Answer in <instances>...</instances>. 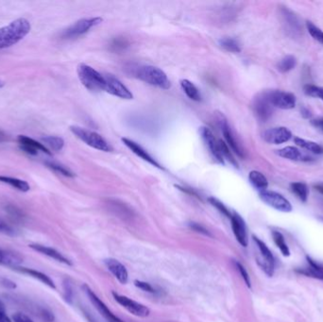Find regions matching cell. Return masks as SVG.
I'll return each instance as SVG.
<instances>
[{
  "label": "cell",
  "instance_id": "cell-44",
  "mask_svg": "<svg viewBox=\"0 0 323 322\" xmlns=\"http://www.w3.org/2000/svg\"><path fill=\"white\" fill-rule=\"evenodd\" d=\"M40 316L42 317L44 321L46 322H53L55 319V316L53 315V313L48 309H45V308L40 311Z\"/></svg>",
  "mask_w": 323,
  "mask_h": 322
},
{
  "label": "cell",
  "instance_id": "cell-25",
  "mask_svg": "<svg viewBox=\"0 0 323 322\" xmlns=\"http://www.w3.org/2000/svg\"><path fill=\"white\" fill-rule=\"evenodd\" d=\"M22 262H23V257L19 255L18 253L0 249V264L11 266L12 268H16Z\"/></svg>",
  "mask_w": 323,
  "mask_h": 322
},
{
  "label": "cell",
  "instance_id": "cell-7",
  "mask_svg": "<svg viewBox=\"0 0 323 322\" xmlns=\"http://www.w3.org/2000/svg\"><path fill=\"white\" fill-rule=\"evenodd\" d=\"M265 93L269 103L272 105L273 108L275 107L282 110H291L296 107L297 99L292 93L281 90H272Z\"/></svg>",
  "mask_w": 323,
  "mask_h": 322
},
{
  "label": "cell",
  "instance_id": "cell-40",
  "mask_svg": "<svg viewBox=\"0 0 323 322\" xmlns=\"http://www.w3.org/2000/svg\"><path fill=\"white\" fill-rule=\"evenodd\" d=\"M235 266H236V268L238 269V271H239V273L240 275L242 276V278L244 280L245 284L247 285V286L250 288L251 287V282H250V275L248 273V271H247V269L244 268V266L242 265V264H240L239 262H235Z\"/></svg>",
  "mask_w": 323,
  "mask_h": 322
},
{
  "label": "cell",
  "instance_id": "cell-24",
  "mask_svg": "<svg viewBox=\"0 0 323 322\" xmlns=\"http://www.w3.org/2000/svg\"><path fill=\"white\" fill-rule=\"evenodd\" d=\"M14 268L15 270L19 271V272H21V273L27 274V275L31 276L32 278H34V279L40 281L42 284L49 286V287L52 288V289H56V286L55 284H54V282H53L52 279H51L49 276H48L47 274L43 273V272H40V271L35 270V269H32V268H19V267H16V268Z\"/></svg>",
  "mask_w": 323,
  "mask_h": 322
},
{
  "label": "cell",
  "instance_id": "cell-16",
  "mask_svg": "<svg viewBox=\"0 0 323 322\" xmlns=\"http://www.w3.org/2000/svg\"><path fill=\"white\" fill-rule=\"evenodd\" d=\"M19 146L22 151H24L26 153L31 154V155H37L38 152H42L48 155H51V152L49 148H47L44 146L42 143L37 142L35 140L31 139L28 136L25 135H19L18 138Z\"/></svg>",
  "mask_w": 323,
  "mask_h": 322
},
{
  "label": "cell",
  "instance_id": "cell-9",
  "mask_svg": "<svg viewBox=\"0 0 323 322\" xmlns=\"http://www.w3.org/2000/svg\"><path fill=\"white\" fill-rule=\"evenodd\" d=\"M104 78H105L104 91L123 99H132L134 97L132 92L130 91L119 79H116V77L112 75H105Z\"/></svg>",
  "mask_w": 323,
  "mask_h": 322
},
{
  "label": "cell",
  "instance_id": "cell-18",
  "mask_svg": "<svg viewBox=\"0 0 323 322\" xmlns=\"http://www.w3.org/2000/svg\"><path fill=\"white\" fill-rule=\"evenodd\" d=\"M277 154L282 157V158L287 159L290 161H295V162H312L314 161V158L305 154V152L299 151L298 147L296 146H288L286 147H283L279 151H277Z\"/></svg>",
  "mask_w": 323,
  "mask_h": 322
},
{
  "label": "cell",
  "instance_id": "cell-4",
  "mask_svg": "<svg viewBox=\"0 0 323 322\" xmlns=\"http://www.w3.org/2000/svg\"><path fill=\"white\" fill-rule=\"evenodd\" d=\"M70 131L75 136H77L79 139L84 142L86 145L91 146L93 148L105 152H110L113 151L110 144L104 139L100 134H98L96 132H92L79 126H71Z\"/></svg>",
  "mask_w": 323,
  "mask_h": 322
},
{
  "label": "cell",
  "instance_id": "cell-30",
  "mask_svg": "<svg viewBox=\"0 0 323 322\" xmlns=\"http://www.w3.org/2000/svg\"><path fill=\"white\" fill-rule=\"evenodd\" d=\"M181 87H182L183 92L185 93V95L189 97L190 99L195 100V101L201 100V96L200 90L197 88V86L193 82H191L188 79H182L181 80Z\"/></svg>",
  "mask_w": 323,
  "mask_h": 322
},
{
  "label": "cell",
  "instance_id": "cell-52",
  "mask_svg": "<svg viewBox=\"0 0 323 322\" xmlns=\"http://www.w3.org/2000/svg\"><path fill=\"white\" fill-rule=\"evenodd\" d=\"M314 188L316 189L317 192H319L320 194L323 195V183L315 184V185H314Z\"/></svg>",
  "mask_w": 323,
  "mask_h": 322
},
{
  "label": "cell",
  "instance_id": "cell-36",
  "mask_svg": "<svg viewBox=\"0 0 323 322\" xmlns=\"http://www.w3.org/2000/svg\"><path fill=\"white\" fill-rule=\"evenodd\" d=\"M306 28H307V31L309 32V34L318 43L323 45V31H321L311 21H306Z\"/></svg>",
  "mask_w": 323,
  "mask_h": 322
},
{
  "label": "cell",
  "instance_id": "cell-12",
  "mask_svg": "<svg viewBox=\"0 0 323 322\" xmlns=\"http://www.w3.org/2000/svg\"><path fill=\"white\" fill-rule=\"evenodd\" d=\"M83 289L86 293V295L88 296V298L90 299L92 304L96 307V309L99 312V314H101V316H103L109 322H123L120 318H118L117 316H115L110 309L106 306V304L98 298L96 295V293L92 290L91 288L88 286L84 285Z\"/></svg>",
  "mask_w": 323,
  "mask_h": 322
},
{
  "label": "cell",
  "instance_id": "cell-23",
  "mask_svg": "<svg viewBox=\"0 0 323 322\" xmlns=\"http://www.w3.org/2000/svg\"><path fill=\"white\" fill-rule=\"evenodd\" d=\"M308 267L305 268H298L296 271L299 274H304L307 277H313L315 279L323 281V266L317 264V262L312 260L310 257H306Z\"/></svg>",
  "mask_w": 323,
  "mask_h": 322
},
{
  "label": "cell",
  "instance_id": "cell-38",
  "mask_svg": "<svg viewBox=\"0 0 323 322\" xmlns=\"http://www.w3.org/2000/svg\"><path fill=\"white\" fill-rule=\"evenodd\" d=\"M219 142H220V152H221V154H222L223 159L228 160L231 164L235 165V166H238V163H236L235 159L233 158L232 153L230 152V147L228 146V145L226 144L225 142H223V141H221V140L219 141Z\"/></svg>",
  "mask_w": 323,
  "mask_h": 322
},
{
  "label": "cell",
  "instance_id": "cell-41",
  "mask_svg": "<svg viewBox=\"0 0 323 322\" xmlns=\"http://www.w3.org/2000/svg\"><path fill=\"white\" fill-rule=\"evenodd\" d=\"M0 232L7 235H11V237L16 235V231L12 226L9 225L7 222L1 219H0Z\"/></svg>",
  "mask_w": 323,
  "mask_h": 322
},
{
  "label": "cell",
  "instance_id": "cell-53",
  "mask_svg": "<svg viewBox=\"0 0 323 322\" xmlns=\"http://www.w3.org/2000/svg\"><path fill=\"white\" fill-rule=\"evenodd\" d=\"M5 310V306H4V304L0 300V311H4Z\"/></svg>",
  "mask_w": 323,
  "mask_h": 322
},
{
  "label": "cell",
  "instance_id": "cell-11",
  "mask_svg": "<svg viewBox=\"0 0 323 322\" xmlns=\"http://www.w3.org/2000/svg\"><path fill=\"white\" fill-rule=\"evenodd\" d=\"M252 109L257 118L262 122L268 121L273 114V107L269 103L266 93H262L254 98Z\"/></svg>",
  "mask_w": 323,
  "mask_h": 322
},
{
  "label": "cell",
  "instance_id": "cell-28",
  "mask_svg": "<svg viewBox=\"0 0 323 322\" xmlns=\"http://www.w3.org/2000/svg\"><path fill=\"white\" fill-rule=\"evenodd\" d=\"M249 180H250V183L259 191H264V190H267L268 188V179L260 171H250V174H249Z\"/></svg>",
  "mask_w": 323,
  "mask_h": 322
},
{
  "label": "cell",
  "instance_id": "cell-8",
  "mask_svg": "<svg viewBox=\"0 0 323 322\" xmlns=\"http://www.w3.org/2000/svg\"><path fill=\"white\" fill-rule=\"evenodd\" d=\"M253 241L256 244L257 249L260 252L261 257L257 259L258 265L261 267L265 273L268 275V277H272L274 274L275 261L274 257L270 249H268V246L260 240L258 237L253 235Z\"/></svg>",
  "mask_w": 323,
  "mask_h": 322
},
{
  "label": "cell",
  "instance_id": "cell-31",
  "mask_svg": "<svg viewBox=\"0 0 323 322\" xmlns=\"http://www.w3.org/2000/svg\"><path fill=\"white\" fill-rule=\"evenodd\" d=\"M41 141L47 148H50L55 152H60L64 146V141L59 136H45Z\"/></svg>",
  "mask_w": 323,
  "mask_h": 322
},
{
  "label": "cell",
  "instance_id": "cell-17",
  "mask_svg": "<svg viewBox=\"0 0 323 322\" xmlns=\"http://www.w3.org/2000/svg\"><path fill=\"white\" fill-rule=\"evenodd\" d=\"M219 120H220V128H221V131L223 133L226 141H227L228 146L231 147L232 152H234L235 154H238V156H239L240 158H244V152H243L241 146L238 144V142L235 139V137L232 134L231 128L229 127L227 121L225 119H223V116H221Z\"/></svg>",
  "mask_w": 323,
  "mask_h": 322
},
{
  "label": "cell",
  "instance_id": "cell-37",
  "mask_svg": "<svg viewBox=\"0 0 323 322\" xmlns=\"http://www.w3.org/2000/svg\"><path fill=\"white\" fill-rule=\"evenodd\" d=\"M304 92L306 96L319 98L323 101V87L314 85V84H306L304 87Z\"/></svg>",
  "mask_w": 323,
  "mask_h": 322
},
{
  "label": "cell",
  "instance_id": "cell-43",
  "mask_svg": "<svg viewBox=\"0 0 323 322\" xmlns=\"http://www.w3.org/2000/svg\"><path fill=\"white\" fill-rule=\"evenodd\" d=\"M189 227L193 230V231H197L199 233L201 234H204V235H207V237H211V233L209 232L206 228H204L203 226L200 225L199 223H195V222H192L190 223Z\"/></svg>",
  "mask_w": 323,
  "mask_h": 322
},
{
  "label": "cell",
  "instance_id": "cell-5",
  "mask_svg": "<svg viewBox=\"0 0 323 322\" xmlns=\"http://www.w3.org/2000/svg\"><path fill=\"white\" fill-rule=\"evenodd\" d=\"M259 197L268 206L272 207L275 210L283 213H290L293 210L290 201L283 195L269 190H264L259 192Z\"/></svg>",
  "mask_w": 323,
  "mask_h": 322
},
{
  "label": "cell",
  "instance_id": "cell-51",
  "mask_svg": "<svg viewBox=\"0 0 323 322\" xmlns=\"http://www.w3.org/2000/svg\"><path fill=\"white\" fill-rule=\"evenodd\" d=\"M0 322H12V319L7 316L4 311H0Z\"/></svg>",
  "mask_w": 323,
  "mask_h": 322
},
{
  "label": "cell",
  "instance_id": "cell-26",
  "mask_svg": "<svg viewBox=\"0 0 323 322\" xmlns=\"http://www.w3.org/2000/svg\"><path fill=\"white\" fill-rule=\"evenodd\" d=\"M295 144L298 146H300L302 148H304L307 152H311L313 154H317V155H321L323 154V146H320L319 144H317L316 142H313L310 140L304 139L300 137H295L294 138Z\"/></svg>",
  "mask_w": 323,
  "mask_h": 322
},
{
  "label": "cell",
  "instance_id": "cell-19",
  "mask_svg": "<svg viewBox=\"0 0 323 322\" xmlns=\"http://www.w3.org/2000/svg\"><path fill=\"white\" fill-rule=\"evenodd\" d=\"M105 265H106L107 268L109 269L111 273L114 275V277L119 283H121L123 285L128 283V270L120 262L117 261L116 259H114V258H109V259L105 260Z\"/></svg>",
  "mask_w": 323,
  "mask_h": 322
},
{
  "label": "cell",
  "instance_id": "cell-33",
  "mask_svg": "<svg viewBox=\"0 0 323 322\" xmlns=\"http://www.w3.org/2000/svg\"><path fill=\"white\" fill-rule=\"evenodd\" d=\"M272 237H273V241L276 244V246L279 248L282 252V254L285 257L290 256V249L288 248L287 244L286 243L285 237L283 235V233L278 231H272Z\"/></svg>",
  "mask_w": 323,
  "mask_h": 322
},
{
  "label": "cell",
  "instance_id": "cell-50",
  "mask_svg": "<svg viewBox=\"0 0 323 322\" xmlns=\"http://www.w3.org/2000/svg\"><path fill=\"white\" fill-rule=\"evenodd\" d=\"M300 115H302V116H303L304 118H305V119H309V118H311L312 116L311 111L304 107V108L300 109Z\"/></svg>",
  "mask_w": 323,
  "mask_h": 322
},
{
  "label": "cell",
  "instance_id": "cell-39",
  "mask_svg": "<svg viewBox=\"0 0 323 322\" xmlns=\"http://www.w3.org/2000/svg\"><path fill=\"white\" fill-rule=\"evenodd\" d=\"M209 201H210V203H211L213 207H216V208L220 211V213H223L227 218H231L232 213H230V211L228 210V208H227L221 201L217 200V199H214V198H210Z\"/></svg>",
  "mask_w": 323,
  "mask_h": 322
},
{
  "label": "cell",
  "instance_id": "cell-47",
  "mask_svg": "<svg viewBox=\"0 0 323 322\" xmlns=\"http://www.w3.org/2000/svg\"><path fill=\"white\" fill-rule=\"evenodd\" d=\"M6 211H8V213H10L13 218H15V219H22L23 218V213H21V211H19L16 207H6Z\"/></svg>",
  "mask_w": 323,
  "mask_h": 322
},
{
  "label": "cell",
  "instance_id": "cell-48",
  "mask_svg": "<svg viewBox=\"0 0 323 322\" xmlns=\"http://www.w3.org/2000/svg\"><path fill=\"white\" fill-rule=\"evenodd\" d=\"M1 283L4 286H6L7 288H16V285L14 282H12L11 280L9 279H2L1 280Z\"/></svg>",
  "mask_w": 323,
  "mask_h": 322
},
{
  "label": "cell",
  "instance_id": "cell-1",
  "mask_svg": "<svg viewBox=\"0 0 323 322\" xmlns=\"http://www.w3.org/2000/svg\"><path fill=\"white\" fill-rule=\"evenodd\" d=\"M31 30L29 20L19 18L0 28V49H7L20 42Z\"/></svg>",
  "mask_w": 323,
  "mask_h": 322
},
{
  "label": "cell",
  "instance_id": "cell-32",
  "mask_svg": "<svg viewBox=\"0 0 323 322\" xmlns=\"http://www.w3.org/2000/svg\"><path fill=\"white\" fill-rule=\"evenodd\" d=\"M297 66V59L292 55H287L277 65V69L282 73H287L293 70Z\"/></svg>",
  "mask_w": 323,
  "mask_h": 322
},
{
  "label": "cell",
  "instance_id": "cell-54",
  "mask_svg": "<svg viewBox=\"0 0 323 322\" xmlns=\"http://www.w3.org/2000/svg\"><path fill=\"white\" fill-rule=\"evenodd\" d=\"M5 85V83H4V81L3 80H1L0 79V89L3 87V86Z\"/></svg>",
  "mask_w": 323,
  "mask_h": 322
},
{
  "label": "cell",
  "instance_id": "cell-15",
  "mask_svg": "<svg viewBox=\"0 0 323 322\" xmlns=\"http://www.w3.org/2000/svg\"><path fill=\"white\" fill-rule=\"evenodd\" d=\"M230 219L232 221V231L238 243L240 244L242 247H247L249 243V238H248L247 227H246L244 219H242V217L238 213H232Z\"/></svg>",
  "mask_w": 323,
  "mask_h": 322
},
{
  "label": "cell",
  "instance_id": "cell-14",
  "mask_svg": "<svg viewBox=\"0 0 323 322\" xmlns=\"http://www.w3.org/2000/svg\"><path fill=\"white\" fill-rule=\"evenodd\" d=\"M201 137L204 141L205 145L208 147L209 152L213 155V158L216 159L220 164H224V159L222 157V154L220 152V142H218L216 137L213 136V133L211 130L206 127H201L200 130Z\"/></svg>",
  "mask_w": 323,
  "mask_h": 322
},
{
  "label": "cell",
  "instance_id": "cell-13",
  "mask_svg": "<svg viewBox=\"0 0 323 322\" xmlns=\"http://www.w3.org/2000/svg\"><path fill=\"white\" fill-rule=\"evenodd\" d=\"M263 138L268 144L281 145L292 138V133L286 127H276L266 131L263 134Z\"/></svg>",
  "mask_w": 323,
  "mask_h": 322
},
{
  "label": "cell",
  "instance_id": "cell-46",
  "mask_svg": "<svg viewBox=\"0 0 323 322\" xmlns=\"http://www.w3.org/2000/svg\"><path fill=\"white\" fill-rule=\"evenodd\" d=\"M12 320L14 322H34L31 317L23 313H15L12 316Z\"/></svg>",
  "mask_w": 323,
  "mask_h": 322
},
{
  "label": "cell",
  "instance_id": "cell-2",
  "mask_svg": "<svg viewBox=\"0 0 323 322\" xmlns=\"http://www.w3.org/2000/svg\"><path fill=\"white\" fill-rule=\"evenodd\" d=\"M136 76L138 79L150 85L156 86L161 89H168L170 87V80L166 74L158 67L153 66H144L137 68Z\"/></svg>",
  "mask_w": 323,
  "mask_h": 322
},
{
  "label": "cell",
  "instance_id": "cell-34",
  "mask_svg": "<svg viewBox=\"0 0 323 322\" xmlns=\"http://www.w3.org/2000/svg\"><path fill=\"white\" fill-rule=\"evenodd\" d=\"M220 45L221 48L232 53H239L241 51L240 44L238 43V40L231 38V37H225L220 40Z\"/></svg>",
  "mask_w": 323,
  "mask_h": 322
},
{
  "label": "cell",
  "instance_id": "cell-21",
  "mask_svg": "<svg viewBox=\"0 0 323 322\" xmlns=\"http://www.w3.org/2000/svg\"><path fill=\"white\" fill-rule=\"evenodd\" d=\"M283 22L286 26V30L289 33H292L294 36L298 35L302 31V26L299 24V19L288 9H283Z\"/></svg>",
  "mask_w": 323,
  "mask_h": 322
},
{
  "label": "cell",
  "instance_id": "cell-29",
  "mask_svg": "<svg viewBox=\"0 0 323 322\" xmlns=\"http://www.w3.org/2000/svg\"><path fill=\"white\" fill-rule=\"evenodd\" d=\"M290 191L295 195L299 201L306 202L309 197L308 185L303 182H295L290 183Z\"/></svg>",
  "mask_w": 323,
  "mask_h": 322
},
{
  "label": "cell",
  "instance_id": "cell-35",
  "mask_svg": "<svg viewBox=\"0 0 323 322\" xmlns=\"http://www.w3.org/2000/svg\"><path fill=\"white\" fill-rule=\"evenodd\" d=\"M45 164L49 167V169L54 171L56 173H59L62 176L68 177V178L75 177V174H74L73 172L70 170L67 166H64L63 164L56 163V162H53V161H46Z\"/></svg>",
  "mask_w": 323,
  "mask_h": 322
},
{
  "label": "cell",
  "instance_id": "cell-42",
  "mask_svg": "<svg viewBox=\"0 0 323 322\" xmlns=\"http://www.w3.org/2000/svg\"><path fill=\"white\" fill-rule=\"evenodd\" d=\"M63 288H64V299L67 300L68 304H72L73 289H72L71 284L68 281H66L64 285H63Z\"/></svg>",
  "mask_w": 323,
  "mask_h": 322
},
{
  "label": "cell",
  "instance_id": "cell-20",
  "mask_svg": "<svg viewBox=\"0 0 323 322\" xmlns=\"http://www.w3.org/2000/svg\"><path fill=\"white\" fill-rule=\"evenodd\" d=\"M29 247L37 252L48 256L49 258H52L56 261L60 262L61 264H64L67 266H72L71 261L69 259H67L66 256L62 255L60 251L56 250L55 249H52L50 247H47V246L40 245V244H31V245H29Z\"/></svg>",
  "mask_w": 323,
  "mask_h": 322
},
{
  "label": "cell",
  "instance_id": "cell-27",
  "mask_svg": "<svg viewBox=\"0 0 323 322\" xmlns=\"http://www.w3.org/2000/svg\"><path fill=\"white\" fill-rule=\"evenodd\" d=\"M0 182L6 183L8 185L12 186V188H15L20 192H29L31 190L30 184L26 181L20 180L17 178H12V177L0 176Z\"/></svg>",
  "mask_w": 323,
  "mask_h": 322
},
{
  "label": "cell",
  "instance_id": "cell-22",
  "mask_svg": "<svg viewBox=\"0 0 323 322\" xmlns=\"http://www.w3.org/2000/svg\"><path fill=\"white\" fill-rule=\"evenodd\" d=\"M122 142L124 145L128 147L132 152H134L135 155H137L138 157L143 159L144 161H146L147 163L153 164L154 166L161 168V165L157 163V161L155 159L153 158L146 151H145L142 146H139L137 143H135L134 141L128 139V138H122Z\"/></svg>",
  "mask_w": 323,
  "mask_h": 322
},
{
  "label": "cell",
  "instance_id": "cell-6",
  "mask_svg": "<svg viewBox=\"0 0 323 322\" xmlns=\"http://www.w3.org/2000/svg\"><path fill=\"white\" fill-rule=\"evenodd\" d=\"M102 22V18L100 17H93V18L80 19L75 22L67 30H64L61 33V37L64 39H73L77 37L83 35L86 32L91 30L93 27L100 24Z\"/></svg>",
  "mask_w": 323,
  "mask_h": 322
},
{
  "label": "cell",
  "instance_id": "cell-49",
  "mask_svg": "<svg viewBox=\"0 0 323 322\" xmlns=\"http://www.w3.org/2000/svg\"><path fill=\"white\" fill-rule=\"evenodd\" d=\"M311 124L317 128H319L320 131L323 132V118H317L312 120Z\"/></svg>",
  "mask_w": 323,
  "mask_h": 322
},
{
  "label": "cell",
  "instance_id": "cell-3",
  "mask_svg": "<svg viewBox=\"0 0 323 322\" xmlns=\"http://www.w3.org/2000/svg\"><path fill=\"white\" fill-rule=\"evenodd\" d=\"M77 71L80 82L86 89L90 91L104 90L105 78L103 75L99 73L95 68L87 66L85 63H80Z\"/></svg>",
  "mask_w": 323,
  "mask_h": 322
},
{
  "label": "cell",
  "instance_id": "cell-45",
  "mask_svg": "<svg viewBox=\"0 0 323 322\" xmlns=\"http://www.w3.org/2000/svg\"><path fill=\"white\" fill-rule=\"evenodd\" d=\"M134 285H135L136 287L140 288L141 290H143V291L154 293V289H153V286H150L149 284L146 283V282H142V281H135V282H134Z\"/></svg>",
  "mask_w": 323,
  "mask_h": 322
},
{
  "label": "cell",
  "instance_id": "cell-10",
  "mask_svg": "<svg viewBox=\"0 0 323 322\" xmlns=\"http://www.w3.org/2000/svg\"><path fill=\"white\" fill-rule=\"evenodd\" d=\"M113 296L118 304H120L122 307H124L126 310L130 312L131 314H133L134 316H139V317H146L149 315L150 311L145 306L144 304H139L137 302H135L132 298H128L126 296L119 295L116 292H113Z\"/></svg>",
  "mask_w": 323,
  "mask_h": 322
}]
</instances>
